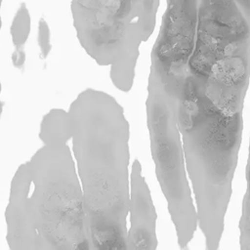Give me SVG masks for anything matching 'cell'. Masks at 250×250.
<instances>
[{"instance_id":"ba28073f","label":"cell","mask_w":250,"mask_h":250,"mask_svg":"<svg viewBox=\"0 0 250 250\" xmlns=\"http://www.w3.org/2000/svg\"><path fill=\"white\" fill-rule=\"evenodd\" d=\"M30 15L24 3L18 8L11 25V36L17 48L21 47L28 38L30 32Z\"/></svg>"},{"instance_id":"30bf717a","label":"cell","mask_w":250,"mask_h":250,"mask_svg":"<svg viewBox=\"0 0 250 250\" xmlns=\"http://www.w3.org/2000/svg\"><path fill=\"white\" fill-rule=\"evenodd\" d=\"M0 113H1V102H0Z\"/></svg>"},{"instance_id":"52a82bcc","label":"cell","mask_w":250,"mask_h":250,"mask_svg":"<svg viewBox=\"0 0 250 250\" xmlns=\"http://www.w3.org/2000/svg\"><path fill=\"white\" fill-rule=\"evenodd\" d=\"M246 188L242 199L241 215L238 223L239 229V247L242 250H250V136L248 157L245 168Z\"/></svg>"},{"instance_id":"9c48e42d","label":"cell","mask_w":250,"mask_h":250,"mask_svg":"<svg viewBox=\"0 0 250 250\" xmlns=\"http://www.w3.org/2000/svg\"><path fill=\"white\" fill-rule=\"evenodd\" d=\"M38 42L41 52L46 56L50 50V29L43 18L40 19L38 23Z\"/></svg>"},{"instance_id":"7a4b0ae2","label":"cell","mask_w":250,"mask_h":250,"mask_svg":"<svg viewBox=\"0 0 250 250\" xmlns=\"http://www.w3.org/2000/svg\"><path fill=\"white\" fill-rule=\"evenodd\" d=\"M67 112L91 249H127L130 131L123 108L107 93L86 89Z\"/></svg>"},{"instance_id":"277c9868","label":"cell","mask_w":250,"mask_h":250,"mask_svg":"<svg viewBox=\"0 0 250 250\" xmlns=\"http://www.w3.org/2000/svg\"><path fill=\"white\" fill-rule=\"evenodd\" d=\"M153 0H71L73 26L86 53L110 67L114 85L132 86L141 44L153 28Z\"/></svg>"},{"instance_id":"3957f363","label":"cell","mask_w":250,"mask_h":250,"mask_svg":"<svg viewBox=\"0 0 250 250\" xmlns=\"http://www.w3.org/2000/svg\"><path fill=\"white\" fill-rule=\"evenodd\" d=\"M74 164L67 141H54L18 168L5 213L11 249H91Z\"/></svg>"},{"instance_id":"5b68a950","label":"cell","mask_w":250,"mask_h":250,"mask_svg":"<svg viewBox=\"0 0 250 250\" xmlns=\"http://www.w3.org/2000/svg\"><path fill=\"white\" fill-rule=\"evenodd\" d=\"M146 107L155 175L167 202L178 245L185 249L198 228L197 211L188 183L182 137L173 107L161 86L150 76Z\"/></svg>"},{"instance_id":"8992f818","label":"cell","mask_w":250,"mask_h":250,"mask_svg":"<svg viewBox=\"0 0 250 250\" xmlns=\"http://www.w3.org/2000/svg\"><path fill=\"white\" fill-rule=\"evenodd\" d=\"M130 228L127 229V249L154 250L157 247V214L150 190L135 159L130 174Z\"/></svg>"},{"instance_id":"6da1fadb","label":"cell","mask_w":250,"mask_h":250,"mask_svg":"<svg viewBox=\"0 0 250 250\" xmlns=\"http://www.w3.org/2000/svg\"><path fill=\"white\" fill-rule=\"evenodd\" d=\"M165 92L181 133L207 250H217L232 194L250 81V25L202 11L193 48L180 67L149 70Z\"/></svg>"}]
</instances>
